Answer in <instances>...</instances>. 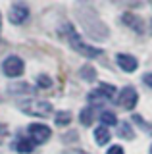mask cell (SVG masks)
Masks as SVG:
<instances>
[{"instance_id": "2e32d148", "label": "cell", "mask_w": 152, "mask_h": 154, "mask_svg": "<svg viewBox=\"0 0 152 154\" xmlns=\"http://www.w3.org/2000/svg\"><path fill=\"white\" fill-rule=\"evenodd\" d=\"M117 131H120V135L123 139H133V131H131V125L127 123V122H121L120 123V129H117Z\"/></svg>"}, {"instance_id": "4fadbf2b", "label": "cell", "mask_w": 152, "mask_h": 154, "mask_svg": "<svg viewBox=\"0 0 152 154\" xmlns=\"http://www.w3.org/2000/svg\"><path fill=\"white\" fill-rule=\"evenodd\" d=\"M79 118H81V123H83V125H91V123H93V119H94V112H93V108H85Z\"/></svg>"}, {"instance_id": "30bf717a", "label": "cell", "mask_w": 152, "mask_h": 154, "mask_svg": "<svg viewBox=\"0 0 152 154\" xmlns=\"http://www.w3.org/2000/svg\"><path fill=\"white\" fill-rule=\"evenodd\" d=\"M33 148H35V143H33L31 139H27V137H23V139H20V141L16 143V150L20 154H29V152H33Z\"/></svg>"}, {"instance_id": "9c48e42d", "label": "cell", "mask_w": 152, "mask_h": 154, "mask_svg": "<svg viewBox=\"0 0 152 154\" xmlns=\"http://www.w3.org/2000/svg\"><path fill=\"white\" fill-rule=\"evenodd\" d=\"M110 139H112V135H110V131H108L106 125H100V127L94 129V141H96V144L104 146L106 143H110Z\"/></svg>"}, {"instance_id": "44dd1931", "label": "cell", "mask_w": 152, "mask_h": 154, "mask_svg": "<svg viewBox=\"0 0 152 154\" xmlns=\"http://www.w3.org/2000/svg\"><path fill=\"white\" fill-rule=\"evenodd\" d=\"M64 154H87V152H83V150H68V152H64Z\"/></svg>"}, {"instance_id": "5bb4252c", "label": "cell", "mask_w": 152, "mask_h": 154, "mask_svg": "<svg viewBox=\"0 0 152 154\" xmlns=\"http://www.w3.org/2000/svg\"><path fill=\"white\" fill-rule=\"evenodd\" d=\"M100 122H102V125H116L117 123V118H116V114H114V112H102Z\"/></svg>"}, {"instance_id": "e0dca14e", "label": "cell", "mask_w": 152, "mask_h": 154, "mask_svg": "<svg viewBox=\"0 0 152 154\" xmlns=\"http://www.w3.org/2000/svg\"><path fill=\"white\" fill-rule=\"evenodd\" d=\"M98 91H100L106 98H112L114 93H116V87H114V85H108V83H102L100 87H98Z\"/></svg>"}, {"instance_id": "ac0fdd59", "label": "cell", "mask_w": 152, "mask_h": 154, "mask_svg": "<svg viewBox=\"0 0 152 154\" xmlns=\"http://www.w3.org/2000/svg\"><path fill=\"white\" fill-rule=\"evenodd\" d=\"M37 85L42 87V89H48V87H52V79H50V77H46V75H39Z\"/></svg>"}, {"instance_id": "52a82bcc", "label": "cell", "mask_w": 152, "mask_h": 154, "mask_svg": "<svg viewBox=\"0 0 152 154\" xmlns=\"http://www.w3.org/2000/svg\"><path fill=\"white\" fill-rule=\"evenodd\" d=\"M116 60H117V66H120L123 71H135L137 66H139V62H137L135 56H131V54H117Z\"/></svg>"}, {"instance_id": "9a60e30c", "label": "cell", "mask_w": 152, "mask_h": 154, "mask_svg": "<svg viewBox=\"0 0 152 154\" xmlns=\"http://www.w3.org/2000/svg\"><path fill=\"white\" fill-rule=\"evenodd\" d=\"M69 122H71L69 112H58L56 114V125H62V127H64V125H68Z\"/></svg>"}, {"instance_id": "6da1fadb", "label": "cell", "mask_w": 152, "mask_h": 154, "mask_svg": "<svg viewBox=\"0 0 152 154\" xmlns=\"http://www.w3.org/2000/svg\"><path fill=\"white\" fill-rule=\"evenodd\" d=\"M65 37H68L69 46L73 48L75 52L83 54L85 58H94V56H100V54H102L100 48H94V46H91V45H87V42H85L83 38L73 31V29H69V27H68V31H65Z\"/></svg>"}, {"instance_id": "7c38bea8", "label": "cell", "mask_w": 152, "mask_h": 154, "mask_svg": "<svg viewBox=\"0 0 152 154\" xmlns=\"http://www.w3.org/2000/svg\"><path fill=\"white\" fill-rule=\"evenodd\" d=\"M81 77L85 81H94L96 79V69L93 66H83L81 67Z\"/></svg>"}, {"instance_id": "ffe728a7", "label": "cell", "mask_w": 152, "mask_h": 154, "mask_svg": "<svg viewBox=\"0 0 152 154\" xmlns=\"http://www.w3.org/2000/svg\"><path fill=\"white\" fill-rule=\"evenodd\" d=\"M142 81H144V85L152 87V73H146V75H144V79H142Z\"/></svg>"}, {"instance_id": "ba28073f", "label": "cell", "mask_w": 152, "mask_h": 154, "mask_svg": "<svg viewBox=\"0 0 152 154\" xmlns=\"http://www.w3.org/2000/svg\"><path fill=\"white\" fill-rule=\"evenodd\" d=\"M123 23L125 25H129L131 29H135L137 33H142L144 31V21L139 17V16H135V14H123Z\"/></svg>"}, {"instance_id": "8992f818", "label": "cell", "mask_w": 152, "mask_h": 154, "mask_svg": "<svg viewBox=\"0 0 152 154\" xmlns=\"http://www.w3.org/2000/svg\"><path fill=\"white\" fill-rule=\"evenodd\" d=\"M137 100H139V94H137V91L133 89V87H125V89L120 91V96H117V104L121 106V108L125 110H133L137 104Z\"/></svg>"}, {"instance_id": "8fae6325", "label": "cell", "mask_w": 152, "mask_h": 154, "mask_svg": "<svg viewBox=\"0 0 152 154\" xmlns=\"http://www.w3.org/2000/svg\"><path fill=\"white\" fill-rule=\"evenodd\" d=\"M87 98H89V102H91L93 106H102V104H104V102L108 100V98H106V96H104V94H102V93H100L98 89H96V91H93V93L89 94Z\"/></svg>"}, {"instance_id": "d6986e66", "label": "cell", "mask_w": 152, "mask_h": 154, "mask_svg": "<svg viewBox=\"0 0 152 154\" xmlns=\"http://www.w3.org/2000/svg\"><path fill=\"white\" fill-rule=\"evenodd\" d=\"M106 154H123V148L120 146V144H116V146H110V150H108Z\"/></svg>"}, {"instance_id": "277c9868", "label": "cell", "mask_w": 152, "mask_h": 154, "mask_svg": "<svg viewBox=\"0 0 152 154\" xmlns=\"http://www.w3.org/2000/svg\"><path fill=\"white\" fill-rule=\"evenodd\" d=\"M2 71L8 77H20L23 73V60L20 56H8L2 64Z\"/></svg>"}, {"instance_id": "3957f363", "label": "cell", "mask_w": 152, "mask_h": 154, "mask_svg": "<svg viewBox=\"0 0 152 154\" xmlns=\"http://www.w3.org/2000/svg\"><path fill=\"white\" fill-rule=\"evenodd\" d=\"M50 127L48 125H44V123H31L29 125V139L35 144H42V143H46L50 139Z\"/></svg>"}, {"instance_id": "5b68a950", "label": "cell", "mask_w": 152, "mask_h": 154, "mask_svg": "<svg viewBox=\"0 0 152 154\" xmlns=\"http://www.w3.org/2000/svg\"><path fill=\"white\" fill-rule=\"evenodd\" d=\"M8 17H10V23H14V25H21V23L29 17V8H27V4H23V2L12 4Z\"/></svg>"}, {"instance_id": "7402d4cb", "label": "cell", "mask_w": 152, "mask_h": 154, "mask_svg": "<svg viewBox=\"0 0 152 154\" xmlns=\"http://www.w3.org/2000/svg\"><path fill=\"white\" fill-rule=\"evenodd\" d=\"M0 27H2V16H0Z\"/></svg>"}, {"instance_id": "7a4b0ae2", "label": "cell", "mask_w": 152, "mask_h": 154, "mask_svg": "<svg viewBox=\"0 0 152 154\" xmlns=\"http://www.w3.org/2000/svg\"><path fill=\"white\" fill-rule=\"evenodd\" d=\"M21 112L29 114V116H35V118H46V116L52 114V104L46 102V100H23L20 104Z\"/></svg>"}, {"instance_id": "603a6c76", "label": "cell", "mask_w": 152, "mask_h": 154, "mask_svg": "<svg viewBox=\"0 0 152 154\" xmlns=\"http://www.w3.org/2000/svg\"><path fill=\"white\" fill-rule=\"evenodd\" d=\"M150 154H152V146H150Z\"/></svg>"}]
</instances>
